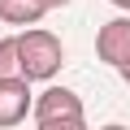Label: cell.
Wrapping results in <instances>:
<instances>
[{
  "mask_svg": "<svg viewBox=\"0 0 130 130\" xmlns=\"http://www.w3.org/2000/svg\"><path fill=\"white\" fill-rule=\"evenodd\" d=\"M39 13H48L39 0H0V18L5 22H35Z\"/></svg>",
  "mask_w": 130,
  "mask_h": 130,
  "instance_id": "5",
  "label": "cell"
},
{
  "mask_svg": "<svg viewBox=\"0 0 130 130\" xmlns=\"http://www.w3.org/2000/svg\"><path fill=\"white\" fill-rule=\"evenodd\" d=\"M121 78H126V83H130V61H126V65H121Z\"/></svg>",
  "mask_w": 130,
  "mask_h": 130,
  "instance_id": "9",
  "label": "cell"
},
{
  "mask_svg": "<svg viewBox=\"0 0 130 130\" xmlns=\"http://www.w3.org/2000/svg\"><path fill=\"white\" fill-rule=\"evenodd\" d=\"M26 113H30L26 78H0V126H18Z\"/></svg>",
  "mask_w": 130,
  "mask_h": 130,
  "instance_id": "2",
  "label": "cell"
},
{
  "mask_svg": "<svg viewBox=\"0 0 130 130\" xmlns=\"http://www.w3.org/2000/svg\"><path fill=\"white\" fill-rule=\"evenodd\" d=\"M95 52H100V61H108V65L121 70L130 61V22H108L100 30V39H95Z\"/></svg>",
  "mask_w": 130,
  "mask_h": 130,
  "instance_id": "3",
  "label": "cell"
},
{
  "mask_svg": "<svg viewBox=\"0 0 130 130\" xmlns=\"http://www.w3.org/2000/svg\"><path fill=\"white\" fill-rule=\"evenodd\" d=\"M104 130H126V126H104Z\"/></svg>",
  "mask_w": 130,
  "mask_h": 130,
  "instance_id": "11",
  "label": "cell"
},
{
  "mask_svg": "<svg viewBox=\"0 0 130 130\" xmlns=\"http://www.w3.org/2000/svg\"><path fill=\"white\" fill-rule=\"evenodd\" d=\"M39 121H56V117H74V113H83V104H78V95L74 91H65V87H52V91H43L39 95Z\"/></svg>",
  "mask_w": 130,
  "mask_h": 130,
  "instance_id": "4",
  "label": "cell"
},
{
  "mask_svg": "<svg viewBox=\"0 0 130 130\" xmlns=\"http://www.w3.org/2000/svg\"><path fill=\"white\" fill-rule=\"evenodd\" d=\"M39 130H87V126H83V113H74V117H56V121H39Z\"/></svg>",
  "mask_w": 130,
  "mask_h": 130,
  "instance_id": "7",
  "label": "cell"
},
{
  "mask_svg": "<svg viewBox=\"0 0 130 130\" xmlns=\"http://www.w3.org/2000/svg\"><path fill=\"white\" fill-rule=\"evenodd\" d=\"M39 5H43V9H61L65 0H39Z\"/></svg>",
  "mask_w": 130,
  "mask_h": 130,
  "instance_id": "8",
  "label": "cell"
},
{
  "mask_svg": "<svg viewBox=\"0 0 130 130\" xmlns=\"http://www.w3.org/2000/svg\"><path fill=\"white\" fill-rule=\"evenodd\" d=\"M13 48H18V78H52L61 70V39L52 30L18 35Z\"/></svg>",
  "mask_w": 130,
  "mask_h": 130,
  "instance_id": "1",
  "label": "cell"
},
{
  "mask_svg": "<svg viewBox=\"0 0 130 130\" xmlns=\"http://www.w3.org/2000/svg\"><path fill=\"white\" fill-rule=\"evenodd\" d=\"M113 5H121V9H130V0H113Z\"/></svg>",
  "mask_w": 130,
  "mask_h": 130,
  "instance_id": "10",
  "label": "cell"
},
{
  "mask_svg": "<svg viewBox=\"0 0 130 130\" xmlns=\"http://www.w3.org/2000/svg\"><path fill=\"white\" fill-rule=\"evenodd\" d=\"M0 78H18V48H13V39L0 43Z\"/></svg>",
  "mask_w": 130,
  "mask_h": 130,
  "instance_id": "6",
  "label": "cell"
}]
</instances>
